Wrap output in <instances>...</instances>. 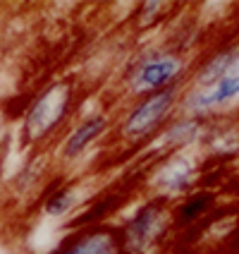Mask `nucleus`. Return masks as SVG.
Returning <instances> with one entry per match:
<instances>
[{
	"mask_svg": "<svg viewBox=\"0 0 239 254\" xmlns=\"http://www.w3.org/2000/svg\"><path fill=\"white\" fill-rule=\"evenodd\" d=\"M103 129H105V118L96 115V118L84 120V123H82V125L70 134V139L65 141V158H74V156H79L86 146L91 144V141L98 137Z\"/></svg>",
	"mask_w": 239,
	"mask_h": 254,
	"instance_id": "nucleus-7",
	"label": "nucleus"
},
{
	"mask_svg": "<svg viewBox=\"0 0 239 254\" xmlns=\"http://www.w3.org/2000/svg\"><path fill=\"white\" fill-rule=\"evenodd\" d=\"M72 101L70 84H53L43 91L27 115V139L36 141L50 134L65 118Z\"/></svg>",
	"mask_w": 239,
	"mask_h": 254,
	"instance_id": "nucleus-2",
	"label": "nucleus"
},
{
	"mask_svg": "<svg viewBox=\"0 0 239 254\" xmlns=\"http://www.w3.org/2000/svg\"><path fill=\"white\" fill-rule=\"evenodd\" d=\"M72 204H74V199H72V190H70V187H62V190H57L55 194L48 199L46 211L50 213V216H62V213L67 211Z\"/></svg>",
	"mask_w": 239,
	"mask_h": 254,
	"instance_id": "nucleus-9",
	"label": "nucleus"
},
{
	"mask_svg": "<svg viewBox=\"0 0 239 254\" xmlns=\"http://www.w3.org/2000/svg\"><path fill=\"white\" fill-rule=\"evenodd\" d=\"M50 254H122V235L113 228H91L67 238Z\"/></svg>",
	"mask_w": 239,
	"mask_h": 254,
	"instance_id": "nucleus-4",
	"label": "nucleus"
},
{
	"mask_svg": "<svg viewBox=\"0 0 239 254\" xmlns=\"http://www.w3.org/2000/svg\"><path fill=\"white\" fill-rule=\"evenodd\" d=\"M213 206L211 192H198L194 197H189L175 213V226H194L198 218H203L206 211Z\"/></svg>",
	"mask_w": 239,
	"mask_h": 254,
	"instance_id": "nucleus-8",
	"label": "nucleus"
},
{
	"mask_svg": "<svg viewBox=\"0 0 239 254\" xmlns=\"http://www.w3.org/2000/svg\"><path fill=\"white\" fill-rule=\"evenodd\" d=\"M237 96H239V63H235L218 82H213V86L201 89L194 96L191 106L194 108H211L215 103H225V101H232Z\"/></svg>",
	"mask_w": 239,
	"mask_h": 254,
	"instance_id": "nucleus-6",
	"label": "nucleus"
},
{
	"mask_svg": "<svg viewBox=\"0 0 239 254\" xmlns=\"http://www.w3.org/2000/svg\"><path fill=\"white\" fill-rule=\"evenodd\" d=\"M180 60L175 56H155L151 60H146L141 65L134 79H132V89L137 94H155V91H163L168 89V84L177 77L180 72Z\"/></svg>",
	"mask_w": 239,
	"mask_h": 254,
	"instance_id": "nucleus-5",
	"label": "nucleus"
},
{
	"mask_svg": "<svg viewBox=\"0 0 239 254\" xmlns=\"http://www.w3.org/2000/svg\"><path fill=\"white\" fill-rule=\"evenodd\" d=\"M175 96H177V89H175V86H168V89H163V91L148 94V96L139 103V108H134L132 115L127 118L125 134L139 137V134H146L148 129H153V127L165 118V113L170 111Z\"/></svg>",
	"mask_w": 239,
	"mask_h": 254,
	"instance_id": "nucleus-3",
	"label": "nucleus"
},
{
	"mask_svg": "<svg viewBox=\"0 0 239 254\" xmlns=\"http://www.w3.org/2000/svg\"><path fill=\"white\" fill-rule=\"evenodd\" d=\"M168 230V213L163 201H151L141 209L125 230L122 235V254H146L155 247Z\"/></svg>",
	"mask_w": 239,
	"mask_h": 254,
	"instance_id": "nucleus-1",
	"label": "nucleus"
}]
</instances>
